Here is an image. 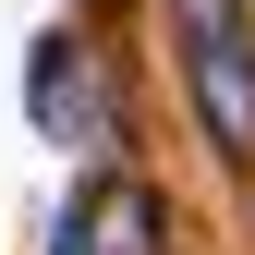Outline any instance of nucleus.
Masks as SVG:
<instances>
[{
  "label": "nucleus",
  "mask_w": 255,
  "mask_h": 255,
  "mask_svg": "<svg viewBox=\"0 0 255 255\" xmlns=\"http://www.w3.org/2000/svg\"><path fill=\"white\" fill-rule=\"evenodd\" d=\"M24 110H37L49 146H110V134H122L110 73H98V49H85V37H49L37 61H24Z\"/></svg>",
  "instance_id": "obj_2"
},
{
  "label": "nucleus",
  "mask_w": 255,
  "mask_h": 255,
  "mask_svg": "<svg viewBox=\"0 0 255 255\" xmlns=\"http://www.w3.org/2000/svg\"><path fill=\"white\" fill-rule=\"evenodd\" d=\"M158 243H170V207H158L134 170H98L61 207V255H158Z\"/></svg>",
  "instance_id": "obj_3"
},
{
  "label": "nucleus",
  "mask_w": 255,
  "mask_h": 255,
  "mask_svg": "<svg viewBox=\"0 0 255 255\" xmlns=\"http://www.w3.org/2000/svg\"><path fill=\"white\" fill-rule=\"evenodd\" d=\"M170 24H182V85H195L207 146L231 170H255V12L243 0H170Z\"/></svg>",
  "instance_id": "obj_1"
}]
</instances>
